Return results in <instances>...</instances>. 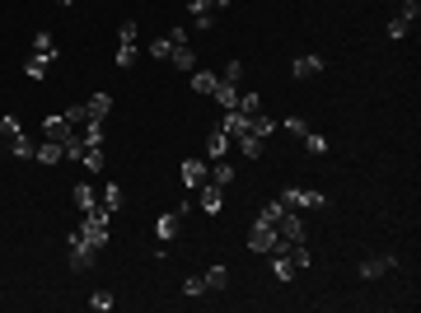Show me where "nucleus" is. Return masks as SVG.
I'll return each mask as SVG.
<instances>
[{
	"label": "nucleus",
	"instance_id": "17",
	"mask_svg": "<svg viewBox=\"0 0 421 313\" xmlns=\"http://www.w3.org/2000/svg\"><path fill=\"white\" fill-rule=\"evenodd\" d=\"M80 164L89 173H103V145H84L80 141Z\"/></svg>",
	"mask_w": 421,
	"mask_h": 313
},
{
	"label": "nucleus",
	"instance_id": "29",
	"mask_svg": "<svg viewBox=\"0 0 421 313\" xmlns=\"http://www.w3.org/2000/svg\"><path fill=\"white\" fill-rule=\"evenodd\" d=\"M234 108L244 112V117H258V112H263V94H239V103H234Z\"/></svg>",
	"mask_w": 421,
	"mask_h": 313
},
{
	"label": "nucleus",
	"instance_id": "43",
	"mask_svg": "<svg viewBox=\"0 0 421 313\" xmlns=\"http://www.w3.org/2000/svg\"><path fill=\"white\" fill-rule=\"evenodd\" d=\"M239 75H244V61H239V56H234V61L225 66V79H230V84H239Z\"/></svg>",
	"mask_w": 421,
	"mask_h": 313
},
{
	"label": "nucleus",
	"instance_id": "31",
	"mask_svg": "<svg viewBox=\"0 0 421 313\" xmlns=\"http://www.w3.org/2000/svg\"><path fill=\"white\" fill-rule=\"evenodd\" d=\"M286 211H290V206H286V201L276 197V201H267V206H263V215H258V220H263V224H276V220L286 215Z\"/></svg>",
	"mask_w": 421,
	"mask_h": 313
},
{
	"label": "nucleus",
	"instance_id": "12",
	"mask_svg": "<svg viewBox=\"0 0 421 313\" xmlns=\"http://www.w3.org/2000/svg\"><path fill=\"white\" fill-rule=\"evenodd\" d=\"M216 79H220V75H211V70H202V66H197V70H187V84H192V94H202V98H211Z\"/></svg>",
	"mask_w": 421,
	"mask_h": 313
},
{
	"label": "nucleus",
	"instance_id": "9",
	"mask_svg": "<svg viewBox=\"0 0 421 313\" xmlns=\"http://www.w3.org/2000/svg\"><path fill=\"white\" fill-rule=\"evenodd\" d=\"M230 150H234L230 131H225V126H211V136H206V159H225Z\"/></svg>",
	"mask_w": 421,
	"mask_h": 313
},
{
	"label": "nucleus",
	"instance_id": "30",
	"mask_svg": "<svg viewBox=\"0 0 421 313\" xmlns=\"http://www.w3.org/2000/svg\"><path fill=\"white\" fill-rule=\"evenodd\" d=\"M98 206H108V211H122V188H117V183H108V188L98 192Z\"/></svg>",
	"mask_w": 421,
	"mask_h": 313
},
{
	"label": "nucleus",
	"instance_id": "24",
	"mask_svg": "<svg viewBox=\"0 0 421 313\" xmlns=\"http://www.w3.org/2000/svg\"><path fill=\"white\" fill-rule=\"evenodd\" d=\"M75 211H89V206H98V192H94V183H75Z\"/></svg>",
	"mask_w": 421,
	"mask_h": 313
},
{
	"label": "nucleus",
	"instance_id": "34",
	"mask_svg": "<svg viewBox=\"0 0 421 313\" xmlns=\"http://www.w3.org/2000/svg\"><path fill=\"white\" fill-rule=\"evenodd\" d=\"M300 141H304V150H309V155H327V141L318 136V131H304Z\"/></svg>",
	"mask_w": 421,
	"mask_h": 313
},
{
	"label": "nucleus",
	"instance_id": "5",
	"mask_svg": "<svg viewBox=\"0 0 421 313\" xmlns=\"http://www.w3.org/2000/svg\"><path fill=\"white\" fill-rule=\"evenodd\" d=\"M178 178H183V188H206L211 183V159H183V169H178Z\"/></svg>",
	"mask_w": 421,
	"mask_h": 313
},
{
	"label": "nucleus",
	"instance_id": "44",
	"mask_svg": "<svg viewBox=\"0 0 421 313\" xmlns=\"http://www.w3.org/2000/svg\"><path fill=\"white\" fill-rule=\"evenodd\" d=\"M57 5H75V0H57Z\"/></svg>",
	"mask_w": 421,
	"mask_h": 313
},
{
	"label": "nucleus",
	"instance_id": "35",
	"mask_svg": "<svg viewBox=\"0 0 421 313\" xmlns=\"http://www.w3.org/2000/svg\"><path fill=\"white\" fill-rule=\"evenodd\" d=\"M169 52H173L169 33H164V38H155V43H150V56H155V61H169Z\"/></svg>",
	"mask_w": 421,
	"mask_h": 313
},
{
	"label": "nucleus",
	"instance_id": "11",
	"mask_svg": "<svg viewBox=\"0 0 421 313\" xmlns=\"http://www.w3.org/2000/svg\"><path fill=\"white\" fill-rule=\"evenodd\" d=\"M393 262H398V257H389V252H384V257H365V262H360V276H365V281H379L384 271H393Z\"/></svg>",
	"mask_w": 421,
	"mask_h": 313
},
{
	"label": "nucleus",
	"instance_id": "14",
	"mask_svg": "<svg viewBox=\"0 0 421 313\" xmlns=\"http://www.w3.org/2000/svg\"><path fill=\"white\" fill-rule=\"evenodd\" d=\"M178 229H183V215H178V211H164V215L155 220V234H159V243H169V238L178 234Z\"/></svg>",
	"mask_w": 421,
	"mask_h": 313
},
{
	"label": "nucleus",
	"instance_id": "6",
	"mask_svg": "<svg viewBox=\"0 0 421 313\" xmlns=\"http://www.w3.org/2000/svg\"><path fill=\"white\" fill-rule=\"evenodd\" d=\"M272 229H276L281 243H304V220H300V211H286Z\"/></svg>",
	"mask_w": 421,
	"mask_h": 313
},
{
	"label": "nucleus",
	"instance_id": "38",
	"mask_svg": "<svg viewBox=\"0 0 421 313\" xmlns=\"http://www.w3.org/2000/svg\"><path fill=\"white\" fill-rule=\"evenodd\" d=\"M281 131H290V136H304V131H309V122H304V117H286V122H276Z\"/></svg>",
	"mask_w": 421,
	"mask_h": 313
},
{
	"label": "nucleus",
	"instance_id": "32",
	"mask_svg": "<svg viewBox=\"0 0 421 313\" xmlns=\"http://www.w3.org/2000/svg\"><path fill=\"white\" fill-rule=\"evenodd\" d=\"M202 281H206V290H225V285H230V271H225V266H211Z\"/></svg>",
	"mask_w": 421,
	"mask_h": 313
},
{
	"label": "nucleus",
	"instance_id": "2",
	"mask_svg": "<svg viewBox=\"0 0 421 313\" xmlns=\"http://www.w3.org/2000/svg\"><path fill=\"white\" fill-rule=\"evenodd\" d=\"M43 141H57V145H75L80 141V131H75V122L66 117V112H52L43 122Z\"/></svg>",
	"mask_w": 421,
	"mask_h": 313
},
{
	"label": "nucleus",
	"instance_id": "15",
	"mask_svg": "<svg viewBox=\"0 0 421 313\" xmlns=\"http://www.w3.org/2000/svg\"><path fill=\"white\" fill-rule=\"evenodd\" d=\"M211 98H216L220 108L230 112L234 103H239V84H230V79H216V89H211Z\"/></svg>",
	"mask_w": 421,
	"mask_h": 313
},
{
	"label": "nucleus",
	"instance_id": "10",
	"mask_svg": "<svg viewBox=\"0 0 421 313\" xmlns=\"http://www.w3.org/2000/svg\"><path fill=\"white\" fill-rule=\"evenodd\" d=\"M202 211L206 215H220V211H225V188H220V183H206L202 188Z\"/></svg>",
	"mask_w": 421,
	"mask_h": 313
},
{
	"label": "nucleus",
	"instance_id": "33",
	"mask_svg": "<svg viewBox=\"0 0 421 313\" xmlns=\"http://www.w3.org/2000/svg\"><path fill=\"white\" fill-rule=\"evenodd\" d=\"M47 70H52V61H43V56H29L24 61V75L29 79H47Z\"/></svg>",
	"mask_w": 421,
	"mask_h": 313
},
{
	"label": "nucleus",
	"instance_id": "18",
	"mask_svg": "<svg viewBox=\"0 0 421 313\" xmlns=\"http://www.w3.org/2000/svg\"><path fill=\"white\" fill-rule=\"evenodd\" d=\"M300 79H313V75H323V56H295V66H290Z\"/></svg>",
	"mask_w": 421,
	"mask_h": 313
},
{
	"label": "nucleus",
	"instance_id": "22",
	"mask_svg": "<svg viewBox=\"0 0 421 313\" xmlns=\"http://www.w3.org/2000/svg\"><path fill=\"white\" fill-rule=\"evenodd\" d=\"M169 61H173V66H178V70H197V52L187 47V43H178V47H173V52H169Z\"/></svg>",
	"mask_w": 421,
	"mask_h": 313
},
{
	"label": "nucleus",
	"instance_id": "7",
	"mask_svg": "<svg viewBox=\"0 0 421 313\" xmlns=\"http://www.w3.org/2000/svg\"><path fill=\"white\" fill-rule=\"evenodd\" d=\"M249 248H253V252H267V257H272V252H276V229H272V224H263V220H253V229H249Z\"/></svg>",
	"mask_w": 421,
	"mask_h": 313
},
{
	"label": "nucleus",
	"instance_id": "36",
	"mask_svg": "<svg viewBox=\"0 0 421 313\" xmlns=\"http://www.w3.org/2000/svg\"><path fill=\"white\" fill-rule=\"evenodd\" d=\"M407 29H412V24H407V19H398V15H393V19H389V29H384V33H389L393 43H403V38H407Z\"/></svg>",
	"mask_w": 421,
	"mask_h": 313
},
{
	"label": "nucleus",
	"instance_id": "23",
	"mask_svg": "<svg viewBox=\"0 0 421 313\" xmlns=\"http://www.w3.org/2000/svg\"><path fill=\"white\" fill-rule=\"evenodd\" d=\"M33 159H38V164H61V159H66V145H57V141H43Z\"/></svg>",
	"mask_w": 421,
	"mask_h": 313
},
{
	"label": "nucleus",
	"instance_id": "20",
	"mask_svg": "<svg viewBox=\"0 0 421 313\" xmlns=\"http://www.w3.org/2000/svg\"><path fill=\"white\" fill-rule=\"evenodd\" d=\"M33 56L57 61V56H61V52H57V38H52V33H38V38H33Z\"/></svg>",
	"mask_w": 421,
	"mask_h": 313
},
{
	"label": "nucleus",
	"instance_id": "25",
	"mask_svg": "<svg viewBox=\"0 0 421 313\" xmlns=\"http://www.w3.org/2000/svg\"><path fill=\"white\" fill-rule=\"evenodd\" d=\"M211 183H220V188H230L234 183V164L230 159H211Z\"/></svg>",
	"mask_w": 421,
	"mask_h": 313
},
{
	"label": "nucleus",
	"instance_id": "39",
	"mask_svg": "<svg viewBox=\"0 0 421 313\" xmlns=\"http://www.w3.org/2000/svg\"><path fill=\"white\" fill-rule=\"evenodd\" d=\"M183 295H187V299L206 295V281H202V276H187V281H183Z\"/></svg>",
	"mask_w": 421,
	"mask_h": 313
},
{
	"label": "nucleus",
	"instance_id": "45",
	"mask_svg": "<svg viewBox=\"0 0 421 313\" xmlns=\"http://www.w3.org/2000/svg\"><path fill=\"white\" fill-rule=\"evenodd\" d=\"M216 5H220V10H225V5H230V0H216Z\"/></svg>",
	"mask_w": 421,
	"mask_h": 313
},
{
	"label": "nucleus",
	"instance_id": "41",
	"mask_svg": "<svg viewBox=\"0 0 421 313\" xmlns=\"http://www.w3.org/2000/svg\"><path fill=\"white\" fill-rule=\"evenodd\" d=\"M89 309H94V313H108V309H112V295H108V290L89 295Z\"/></svg>",
	"mask_w": 421,
	"mask_h": 313
},
{
	"label": "nucleus",
	"instance_id": "16",
	"mask_svg": "<svg viewBox=\"0 0 421 313\" xmlns=\"http://www.w3.org/2000/svg\"><path fill=\"white\" fill-rule=\"evenodd\" d=\"M220 126L230 131V141H239V136H249V117H244L239 108H230V112H225V122H220Z\"/></svg>",
	"mask_w": 421,
	"mask_h": 313
},
{
	"label": "nucleus",
	"instance_id": "19",
	"mask_svg": "<svg viewBox=\"0 0 421 313\" xmlns=\"http://www.w3.org/2000/svg\"><path fill=\"white\" fill-rule=\"evenodd\" d=\"M84 112H89L94 122H108V112H112V94H94L89 103H84Z\"/></svg>",
	"mask_w": 421,
	"mask_h": 313
},
{
	"label": "nucleus",
	"instance_id": "8",
	"mask_svg": "<svg viewBox=\"0 0 421 313\" xmlns=\"http://www.w3.org/2000/svg\"><path fill=\"white\" fill-rule=\"evenodd\" d=\"M187 10H192V24H197L202 33L216 29V10H220L216 0H187Z\"/></svg>",
	"mask_w": 421,
	"mask_h": 313
},
{
	"label": "nucleus",
	"instance_id": "26",
	"mask_svg": "<svg viewBox=\"0 0 421 313\" xmlns=\"http://www.w3.org/2000/svg\"><path fill=\"white\" fill-rule=\"evenodd\" d=\"M263 145L267 141H258V136H239V141H234V150H239L244 159H263Z\"/></svg>",
	"mask_w": 421,
	"mask_h": 313
},
{
	"label": "nucleus",
	"instance_id": "27",
	"mask_svg": "<svg viewBox=\"0 0 421 313\" xmlns=\"http://www.w3.org/2000/svg\"><path fill=\"white\" fill-rule=\"evenodd\" d=\"M136 43H117V56H112V61H117V70H131V66H136Z\"/></svg>",
	"mask_w": 421,
	"mask_h": 313
},
{
	"label": "nucleus",
	"instance_id": "4",
	"mask_svg": "<svg viewBox=\"0 0 421 313\" xmlns=\"http://www.w3.org/2000/svg\"><path fill=\"white\" fill-rule=\"evenodd\" d=\"M281 201L290 206V211H323V192H313V188H286V192H281Z\"/></svg>",
	"mask_w": 421,
	"mask_h": 313
},
{
	"label": "nucleus",
	"instance_id": "28",
	"mask_svg": "<svg viewBox=\"0 0 421 313\" xmlns=\"http://www.w3.org/2000/svg\"><path fill=\"white\" fill-rule=\"evenodd\" d=\"M80 141H84V145H103V122H94V117H89V122L80 126Z\"/></svg>",
	"mask_w": 421,
	"mask_h": 313
},
{
	"label": "nucleus",
	"instance_id": "13",
	"mask_svg": "<svg viewBox=\"0 0 421 313\" xmlns=\"http://www.w3.org/2000/svg\"><path fill=\"white\" fill-rule=\"evenodd\" d=\"M281 126H276V117H267V112H258V117H249V136H258V141H272Z\"/></svg>",
	"mask_w": 421,
	"mask_h": 313
},
{
	"label": "nucleus",
	"instance_id": "37",
	"mask_svg": "<svg viewBox=\"0 0 421 313\" xmlns=\"http://www.w3.org/2000/svg\"><path fill=\"white\" fill-rule=\"evenodd\" d=\"M0 131H5V136L15 141V136L24 131V126H19V117H15V112H0Z\"/></svg>",
	"mask_w": 421,
	"mask_h": 313
},
{
	"label": "nucleus",
	"instance_id": "1",
	"mask_svg": "<svg viewBox=\"0 0 421 313\" xmlns=\"http://www.w3.org/2000/svg\"><path fill=\"white\" fill-rule=\"evenodd\" d=\"M75 229L89 238L94 248H103V243H108V234H112V211H108V206H89V211H80V224H75Z\"/></svg>",
	"mask_w": 421,
	"mask_h": 313
},
{
	"label": "nucleus",
	"instance_id": "42",
	"mask_svg": "<svg viewBox=\"0 0 421 313\" xmlns=\"http://www.w3.org/2000/svg\"><path fill=\"white\" fill-rule=\"evenodd\" d=\"M117 43H136V19H126L122 29H117Z\"/></svg>",
	"mask_w": 421,
	"mask_h": 313
},
{
	"label": "nucleus",
	"instance_id": "3",
	"mask_svg": "<svg viewBox=\"0 0 421 313\" xmlns=\"http://www.w3.org/2000/svg\"><path fill=\"white\" fill-rule=\"evenodd\" d=\"M66 243H71V266H75V271H89L94 257H98V248H94L80 229H71V238H66Z\"/></svg>",
	"mask_w": 421,
	"mask_h": 313
},
{
	"label": "nucleus",
	"instance_id": "21",
	"mask_svg": "<svg viewBox=\"0 0 421 313\" xmlns=\"http://www.w3.org/2000/svg\"><path fill=\"white\" fill-rule=\"evenodd\" d=\"M10 155H15V159H33V155H38V141H33L29 131H19L15 141H10Z\"/></svg>",
	"mask_w": 421,
	"mask_h": 313
},
{
	"label": "nucleus",
	"instance_id": "40",
	"mask_svg": "<svg viewBox=\"0 0 421 313\" xmlns=\"http://www.w3.org/2000/svg\"><path fill=\"white\" fill-rule=\"evenodd\" d=\"M398 19H407V24H417V19H421V0H403V10H398Z\"/></svg>",
	"mask_w": 421,
	"mask_h": 313
}]
</instances>
